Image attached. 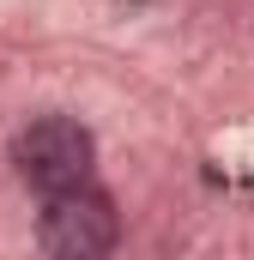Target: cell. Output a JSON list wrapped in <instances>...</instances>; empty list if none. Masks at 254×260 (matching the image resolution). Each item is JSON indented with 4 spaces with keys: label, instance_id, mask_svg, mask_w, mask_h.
I'll use <instances>...</instances> for the list:
<instances>
[{
    "label": "cell",
    "instance_id": "cell-1",
    "mask_svg": "<svg viewBox=\"0 0 254 260\" xmlns=\"http://www.w3.org/2000/svg\"><path fill=\"white\" fill-rule=\"evenodd\" d=\"M12 164L18 176L37 188V194H73V188H91V170H97V139L67 121V115H43L12 139Z\"/></svg>",
    "mask_w": 254,
    "mask_h": 260
},
{
    "label": "cell",
    "instance_id": "cell-2",
    "mask_svg": "<svg viewBox=\"0 0 254 260\" xmlns=\"http://www.w3.org/2000/svg\"><path fill=\"white\" fill-rule=\"evenodd\" d=\"M37 236H43L49 260H109L115 236H121L115 200L103 194V188L49 194L43 200V218H37Z\"/></svg>",
    "mask_w": 254,
    "mask_h": 260
}]
</instances>
